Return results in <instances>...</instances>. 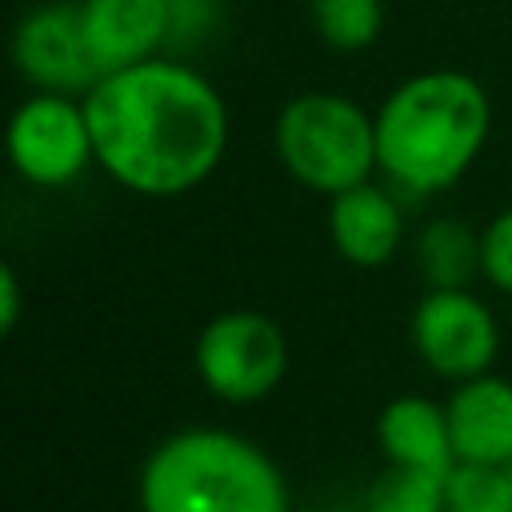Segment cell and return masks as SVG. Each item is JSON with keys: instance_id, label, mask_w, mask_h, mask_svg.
I'll use <instances>...</instances> for the list:
<instances>
[{"instance_id": "cell-1", "label": "cell", "mask_w": 512, "mask_h": 512, "mask_svg": "<svg viewBox=\"0 0 512 512\" xmlns=\"http://www.w3.org/2000/svg\"><path fill=\"white\" fill-rule=\"evenodd\" d=\"M80 100L96 168L136 196H184L200 188L228 152L232 120L220 88L164 52L100 72Z\"/></svg>"}, {"instance_id": "cell-2", "label": "cell", "mask_w": 512, "mask_h": 512, "mask_svg": "<svg viewBox=\"0 0 512 512\" xmlns=\"http://www.w3.org/2000/svg\"><path fill=\"white\" fill-rule=\"evenodd\" d=\"M372 116L380 176L408 196H436L460 184L492 132L488 88L460 68L404 76Z\"/></svg>"}, {"instance_id": "cell-3", "label": "cell", "mask_w": 512, "mask_h": 512, "mask_svg": "<svg viewBox=\"0 0 512 512\" xmlns=\"http://www.w3.org/2000/svg\"><path fill=\"white\" fill-rule=\"evenodd\" d=\"M140 512H296L284 468L220 424L168 432L140 464Z\"/></svg>"}, {"instance_id": "cell-4", "label": "cell", "mask_w": 512, "mask_h": 512, "mask_svg": "<svg viewBox=\"0 0 512 512\" xmlns=\"http://www.w3.org/2000/svg\"><path fill=\"white\" fill-rule=\"evenodd\" d=\"M280 168L316 196L348 192L380 172L376 116L344 92H300L272 120Z\"/></svg>"}, {"instance_id": "cell-5", "label": "cell", "mask_w": 512, "mask_h": 512, "mask_svg": "<svg viewBox=\"0 0 512 512\" xmlns=\"http://www.w3.org/2000/svg\"><path fill=\"white\" fill-rule=\"evenodd\" d=\"M288 360L284 328L256 308H228L212 316L192 344L196 380L232 408L272 396L288 376Z\"/></svg>"}, {"instance_id": "cell-6", "label": "cell", "mask_w": 512, "mask_h": 512, "mask_svg": "<svg viewBox=\"0 0 512 512\" xmlns=\"http://www.w3.org/2000/svg\"><path fill=\"white\" fill-rule=\"evenodd\" d=\"M4 144L12 172L32 188H68L96 164L84 100L72 92L32 88V96L12 108Z\"/></svg>"}, {"instance_id": "cell-7", "label": "cell", "mask_w": 512, "mask_h": 512, "mask_svg": "<svg viewBox=\"0 0 512 512\" xmlns=\"http://www.w3.org/2000/svg\"><path fill=\"white\" fill-rule=\"evenodd\" d=\"M408 336L424 368L448 384L492 372L500 352V324L468 284L428 288L412 308Z\"/></svg>"}, {"instance_id": "cell-8", "label": "cell", "mask_w": 512, "mask_h": 512, "mask_svg": "<svg viewBox=\"0 0 512 512\" xmlns=\"http://www.w3.org/2000/svg\"><path fill=\"white\" fill-rule=\"evenodd\" d=\"M12 64L40 92L84 96L96 84V64L80 24V0H44L12 28Z\"/></svg>"}, {"instance_id": "cell-9", "label": "cell", "mask_w": 512, "mask_h": 512, "mask_svg": "<svg viewBox=\"0 0 512 512\" xmlns=\"http://www.w3.org/2000/svg\"><path fill=\"white\" fill-rule=\"evenodd\" d=\"M80 24L96 72L160 56L176 32V0H80Z\"/></svg>"}, {"instance_id": "cell-10", "label": "cell", "mask_w": 512, "mask_h": 512, "mask_svg": "<svg viewBox=\"0 0 512 512\" xmlns=\"http://www.w3.org/2000/svg\"><path fill=\"white\" fill-rule=\"evenodd\" d=\"M328 240L352 268H384L404 244V212L396 196L372 180L328 196Z\"/></svg>"}, {"instance_id": "cell-11", "label": "cell", "mask_w": 512, "mask_h": 512, "mask_svg": "<svg viewBox=\"0 0 512 512\" xmlns=\"http://www.w3.org/2000/svg\"><path fill=\"white\" fill-rule=\"evenodd\" d=\"M448 432L456 460L468 464H512V380L484 372L452 384Z\"/></svg>"}, {"instance_id": "cell-12", "label": "cell", "mask_w": 512, "mask_h": 512, "mask_svg": "<svg viewBox=\"0 0 512 512\" xmlns=\"http://www.w3.org/2000/svg\"><path fill=\"white\" fill-rule=\"evenodd\" d=\"M376 448L388 464L424 468L448 476L456 464L452 432H448V408L432 396L404 392L392 396L376 416Z\"/></svg>"}, {"instance_id": "cell-13", "label": "cell", "mask_w": 512, "mask_h": 512, "mask_svg": "<svg viewBox=\"0 0 512 512\" xmlns=\"http://www.w3.org/2000/svg\"><path fill=\"white\" fill-rule=\"evenodd\" d=\"M416 260L428 276V288H464L480 276V232L464 220L436 216L416 236Z\"/></svg>"}, {"instance_id": "cell-14", "label": "cell", "mask_w": 512, "mask_h": 512, "mask_svg": "<svg viewBox=\"0 0 512 512\" xmlns=\"http://www.w3.org/2000/svg\"><path fill=\"white\" fill-rule=\"evenodd\" d=\"M312 32L332 52H368L384 32V0H308Z\"/></svg>"}, {"instance_id": "cell-15", "label": "cell", "mask_w": 512, "mask_h": 512, "mask_svg": "<svg viewBox=\"0 0 512 512\" xmlns=\"http://www.w3.org/2000/svg\"><path fill=\"white\" fill-rule=\"evenodd\" d=\"M444 480L440 472L388 464L364 492V512H444Z\"/></svg>"}, {"instance_id": "cell-16", "label": "cell", "mask_w": 512, "mask_h": 512, "mask_svg": "<svg viewBox=\"0 0 512 512\" xmlns=\"http://www.w3.org/2000/svg\"><path fill=\"white\" fill-rule=\"evenodd\" d=\"M444 512H512L508 468L456 460L444 480Z\"/></svg>"}, {"instance_id": "cell-17", "label": "cell", "mask_w": 512, "mask_h": 512, "mask_svg": "<svg viewBox=\"0 0 512 512\" xmlns=\"http://www.w3.org/2000/svg\"><path fill=\"white\" fill-rule=\"evenodd\" d=\"M480 276L496 292L512 296V204L500 208L480 232Z\"/></svg>"}, {"instance_id": "cell-18", "label": "cell", "mask_w": 512, "mask_h": 512, "mask_svg": "<svg viewBox=\"0 0 512 512\" xmlns=\"http://www.w3.org/2000/svg\"><path fill=\"white\" fill-rule=\"evenodd\" d=\"M24 316V288H20V272L12 264H0V332L12 336L20 328Z\"/></svg>"}, {"instance_id": "cell-19", "label": "cell", "mask_w": 512, "mask_h": 512, "mask_svg": "<svg viewBox=\"0 0 512 512\" xmlns=\"http://www.w3.org/2000/svg\"><path fill=\"white\" fill-rule=\"evenodd\" d=\"M504 468H508V476H512V464H504Z\"/></svg>"}]
</instances>
